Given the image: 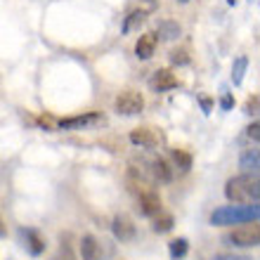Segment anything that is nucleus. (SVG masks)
<instances>
[{
    "instance_id": "0eeeda50",
    "label": "nucleus",
    "mask_w": 260,
    "mask_h": 260,
    "mask_svg": "<svg viewBox=\"0 0 260 260\" xmlns=\"http://www.w3.org/2000/svg\"><path fill=\"white\" fill-rule=\"evenodd\" d=\"M111 232H114V237H116V241H121V244H125V241H133L137 234V227L135 222L128 218V215H116V218L111 220Z\"/></svg>"
},
{
    "instance_id": "39448f33",
    "label": "nucleus",
    "mask_w": 260,
    "mask_h": 260,
    "mask_svg": "<svg viewBox=\"0 0 260 260\" xmlns=\"http://www.w3.org/2000/svg\"><path fill=\"white\" fill-rule=\"evenodd\" d=\"M19 239H21V244H24L28 255L38 258V255L45 253V246H48V244H45V237H43L38 230H34V227H21Z\"/></svg>"
},
{
    "instance_id": "5701e85b",
    "label": "nucleus",
    "mask_w": 260,
    "mask_h": 260,
    "mask_svg": "<svg viewBox=\"0 0 260 260\" xmlns=\"http://www.w3.org/2000/svg\"><path fill=\"white\" fill-rule=\"evenodd\" d=\"M258 104H260L258 95H253V97H248V100H246V107H244V111H246L248 116H255V114H258Z\"/></svg>"
},
{
    "instance_id": "ddd939ff",
    "label": "nucleus",
    "mask_w": 260,
    "mask_h": 260,
    "mask_svg": "<svg viewBox=\"0 0 260 260\" xmlns=\"http://www.w3.org/2000/svg\"><path fill=\"white\" fill-rule=\"evenodd\" d=\"M149 171H151V178L156 180V182H161V185H168L173 180V168L166 164L164 158H151Z\"/></svg>"
},
{
    "instance_id": "a211bd4d",
    "label": "nucleus",
    "mask_w": 260,
    "mask_h": 260,
    "mask_svg": "<svg viewBox=\"0 0 260 260\" xmlns=\"http://www.w3.org/2000/svg\"><path fill=\"white\" fill-rule=\"evenodd\" d=\"M189 251V241L185 237H180V239H173L168 244V253H171V260H182Z\"/></svg>"
},
{
    "instance_id": "4468645a",
    "label": "nucleus",
    "mask_w": 260,
    "mask_h": 260,
    "mask_svg": "<svg viewBox=\"0 0 260 260\" xmlns=\"http://www.w3.org/2000/svg\"><path fill=\"white\" fill-rule=\"evenodd\" d=\"M239 168L246 175H258V168H260V154L258 149H246L241 154L239 158Z\"/></svg>"
},
{
    "instance_id": "b1692460",
    "label": "nucleus",
    "mask_w": 260,
    "mask_h": 260,
    "mask_svg": "<svg viewBox=\"0 0 260 260\" xmlns=\"http://www.w3.org/2000/svg\"><path fill=\"white\" fill-rule=\"evenodd\" d=\"M220 107H222L225 111H230V109L234 107V100H232V95H230L227 90H222V97H220Z\"/></svg>"
},
{
    "instance_id": "dca6fc26",
    "label": "nucleus",
    "mask_w": 260,
    "mask_h": 260,
    "mask_svg": "<svg viewBox=\"0 0 260 260\" xmlns=\"http://www.w3.org/2000/svg\"><path fill=\"white\" fill-rule=\"evenodd\" d=\"M158 28V36L164 38V41H175L180 36V26H178V21H171V19H161L156 24Z\"/></svg>"
},
{
    "instance_id": "6e6552de",
    "label": "nucleus",
    "mask_w": 260,
    "mask_h": 260,
    "mask_svg": "<svg viewBox=\"0 0 260 260\" xmlns=\"http://www.w3.org/2000/svg\"><path fill=\"white\" fill-rule=\"evenodd\" d=\"M102 121V114L97 111H88V114H81V116H71V118H62L57 128L59 130H81V128H88V125H95Z\"/></svg>"
},
{
    "instance_id": "423d86ee",
    "label": "nucleus",
    "mask_w": 260,
    "mask_h": 260,
    "mask_svg": "<svg viewBox=\"0 0 260 260\" xmlns=\"http://www.w3.org/2000/svg\"><path fill=\"white\" fill-rule=\"evenodd\" d=\"M130 142L140 147V149H154V147L164 142V135L156 133L154 128H137L130 133Z\"/></svg>"
},
{
    "instance_id": "f8f14e48",
    "label": "nucleus",
    "mask_w": 260,
    "mask_h": 260,
    "mask_svg": "<svg viewBox=\"0 0 260 260\" xmlns=\"http://www.w3.org/2000/svg\"><path fill=\"white\" fill-rule=\"evenodd\" d=\"M81 258L83 260H102V244L92 234H83L81 239Z\"/></svg>"
},
{
    "instance_id": "bb28decb",
    "label": "nucleus",
    "mask_w": 260,
    "mask_h": 260,
    "mask_svg": "<svg viewBox=\"0 0 260 260\" xmlns=\"http://www.w3.org/2000/svg\"><path fill=\"white\" fill-rule=\"evenodd\" d=\"M142 3L147 5V7H144L147 12H151V10H156V0H142Z\"/></svg>"
},
{
    "instance_id": "f3484780",
    "label": "nucleus",
    "mask_w": 260,
    "mask_h": 260,
    "mask_svg": "<svg viewBox=\"0 0 260 260\" xmlns=\"http://www.w3.org/2000/svg\"><path fill=\"white\" fill-rule=\"evenodd\" d=\"M173 225H175V220H173V215H168V213H158V215H154V222H151V230L156 234H166L171 232Z\"/></svg>"
},
{
    "instance_id": "20e7f679",
    "label": "nucleus",
    "mask_w": 260,
    "mask_h": 260,
    "mask_svg": "<svg viewBox=\"0 0 260 260\" xmlns=\"http://www.w3.org/2000/svg\"><path fill=\"white\" fill-rule=\"evenodd\" d=\"M114 109H116V114H121V116H137V114L144 109V97L140 95V92H135V90H125V92H121V95L116 97Z\"/></svg>"
},
{
    "instance_id": "9b49d317",
    "label": "nucleus",
    "mask_w": 260,
    "mask_h": 260,
    "mask_svg": "<svg viewBox=\"0 0 260 260\" xmlns=\"http://www.w3.org/2000/svg\"><path fill=\"white\" fill-rule=\"evenodd\" d=\"M137 204H140L137 208H140L144 218H154V215L161 213V199H158L156 192H142L140 199H137Z\"/></svg>"
},
{
    "instance_id": "6ab92c4d",
    "label": "nucleus",
    "mask_w": 260,
    "mask_h": 260,
    "mask_svg": "<svg viewBox=\"0 0 260 260\" xmlns=\"http://www.w3.org/2000/svg\"><path fill=\"white\" fill-rule=\"evenodd\" d=\"M246 69H248V57H237L232 64V83L234 85H241L244 83V74H246Z\"/></svg>"
},
{
    "instance_id": "c85d7f7f",
    "label": "nucleus",
    "mask_w": 260,
    "mask_h": 260,
    "mask_svg": "<svg viewBox=\"0 0 260 260\" xmlns=\"http://www.w3.org/2000/svg\"><path fill=\"white\" fill-rule=\"evenodd\" d=\"M0 237H7V230H5V225H3V218H0Z\"/></svg>"
},
{
    "instance_id": "2eb2a0df",
    "label": "nucleus",
    "mask_w": 260,
    "mask_h": 260,
    "mask_svg": "<svg viewBox=\"0 0 260 260\" xmlns=\"http://www.w3.org/2000/svg\"><path fill=\"white\" fill-rule=\"evenodd\" d=\"M147 14L149 12H144L142 7H140V10H133V12L125 17V21H123V34H130V31H135V28L142 26L144 19H147Z\"/></svg>"
},
{
    "instance_id": "a878e982",
    "label": "nucleus",
    "mask_w": 260,
    "mask_h": 260,
    "mask_svg": "<svg viewBox=\"0 0 260 260\" xmlns=\"http://www.w3.org/2000/svg\"><path fill=\"white\" fill-rule=\"evenodd\" d=\"M246 135L251 137L253 142H258V140H260V123H258V121H253V125H248V128H246Z\"/></svg>"
},
{
    "instance_id": "aec40b11",
    "label": "nucleus",
    "mask_w": 260,
    "mask_h": 260,
    "mask_svg": "<svg viewBox=\"0 0 260 260\" xmlns=\"http://www.w3.org/2000/svg\"><path fill=\"white\" fill-rule=\"evenodd\" d=\"M171 156H173V164L178 166L182 173H187L192 168V154H187V151H182V149H173Z\"/></svg>"
},
{
    "instance_id": "4be33fe9",
    "label": "nucleus",
    "mask_w": 260,
    "mask_h": 260,
    "mask_svg": "<svg viewBox=\"0 0 260 260\" xmlns=\"http://www.w3.org/2000/svg\"><path fill=\"white\" fill-rule=\"evenodd\" d=\"M52 260H76V255H74V251H71L69 244H62V246L57 248V253L52 255Z\"/></svg>"
},
{
    "instance_id": "393cba45",
    "label": "nucleus",
    "mask_w": 260,
    "mask_h": 260,
    "mask_svg": "<svg viewBox=\"0 0 260 260\" xmlns=\"http://www.w3.org/2000/svg\"><path fill=\"white\" fill-rule=\"evenodd\" d=\"M211 260H251L248 255H239V253H220V255H213Z\"/></svg>"
},
{
    "instance_id": "f03ea898",
    "label": "nucleus",
    "mask_w": 260,
    "mask_h": 260,
    "mask_svg": "<svg viewBox=\"0 0 260 260\" xmlns=\"http://www.w3.org/2000/svg\"><path fill=\"white\" fill-rule=\"evenodd\" d=\"M225 197L232 204H258V199H260L258 175L241 173L237 178H230L225 185Z\"/></svg>"
},
{
    "instance_id": "1a4fd4ad",
    "label": "nucleus",
    "mask_w": 260,
    "mask_h": 260,
    "mask_svg": "<svg viewBox=\"0 0 260 260\" xmlns=\"http://www.w3.org/2000/svg\"><path fill=\"white\" fill-rule=\"evenodd\" d=\"M149 88L154 90V92H166V90L178 88V78H175V74L168 71V69H158L149 78Z\"/></svg>"
},
{
    "instance_id": "f257e3e1",
    "label": "nucleus",
    "mask_w": 260,
    "mask_h": 260,
    "mask_svg": "<svg viewBox=\"0 0 260 260\" xmlns=\"http://www.w3.org/2000/svg\"><path fill=\"white\" fill-rule=\"evenodd\" d=\"M260 208L258 204H237V206H220L211 213V225L227 227V225H244V222H258Z\"/></svg>"
},
{
    "instance_id": "cd10ccee",
    "label": "nucleus",
    "mask_w": 260,
    "mask_h": 260,
    "mask_svg": "<svg viewBox=\"0 0 260 260\" xmlns=\"http://www.w3.org/2000/svg\"><path fill=\"white\" fill-rule=\"evenodd\" d=\"M201 104H204V111L208 114V111H211V100H206V97H204V100H201Z\"/></svg>"
},
{
    "instance_id": "412c9836",
    "label": "nucleus",
    "mask_w": 260,
    "mask_h": 260,
    "mask_svg": "<svg viewBox=\"0 0 260 260\" xmlns=\"http://www.w3.org/2000/svg\"><path fill=\"white\" fill-rule=\"evenodd\" d=\"M171 64H175V67H185V64H189V55H187V50H173L171 52Z\"/></svg>"
},
{
    "instance_id": "c756f323",
    "label": "nucleus",
    "mask_w": 260,
    "mask_h": 260,
    "mask_svg": "<svg viewBox=\"0 0 260 260\" xmlns=\"http://www.w3.org/2000/svg\"><path fill=\"white\" fill-rule=\"evenodd\" d=\"M227 3H230V5H234V3H237V0H227Z\"/></svg>"
},
{
    "instance_id": "9d476101",
    "label": "nucleus",
    "mask_w": 260,
    "mask_h": 260,
    "mask_svg": "<svg viewBox=\"0 0 260 260\" xmlns=\"http://www.w3.org/2000/svg\"><path fill=\"white\" fill-rule=\"evenodd\" d=\"M156 43H158L156 34H142L135 43V57L137 59H142V62L151 59L154 52H156Z\"/></svg>"
},
{
    "instance_id": "7ed1b4c3",
    "label": "nucleus",
    "mask_w": 260,
    "mask_h": 260,
    "mask_svg": "<svg viewBox=\"0 0 260 260\" xmlns=\"http://www.w3.org/2000/svg\"><path fill=\"white\" fill-rule=\"evenodd\" d=\"M227 246H239V248H255L260 244V227L258 222H244L241 227H234L230 234L222 237Z\"/></svg>"
},
{
    "instance_id": "7c9ffc66",
    "label": "nucleus",
    "mask_w": 260,
    "mask_h": 260,
    "mask_svg": "<svg viewBox=\"0 0 260 260\" xmlns=\"http://www.w3.org/2000/svg\"><path fill=\"white\" fill-rule=\"evenodd\" d=\"M182 3H187V0H182Z\"/></svg>"
}]
</instances>
